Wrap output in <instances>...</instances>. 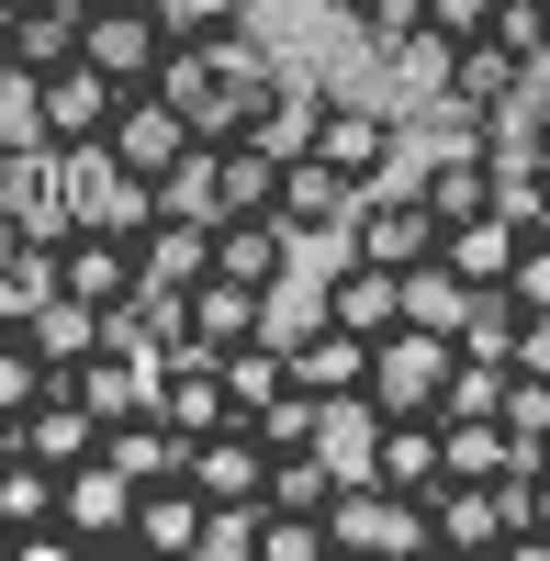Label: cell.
<instances>
[{"label": "cell", "mask_w": 550, "mask_h": 561, "mask_svg": "<svg viewBox=\"0 0 550 561\" xmlns=\"http://www.w3.org/2000/svg\"><path fill=\"white\" fill-rule=\"evenodd\" d=\"M326 12H359V0H326Z\"/></svg>", "instance_id": "obj_40"}, {"label": "cell", "mask_w": 550, "mask_h": 561, "mask_svg": "<svg viewBox=\"0 0 550 561\" xmlns=\"http://www.w3.org/2000/svg\"><path fill=\"white\" fill-rule=\"evenodd\" d=\"M158 90L180 102V124H192L203 147H225V135H237V90L214 79V45H203V34H180V45H169V68H158Z\"/></svg>", "instance_id": "obj_9"}, {"label": "cell", "mask_w": 550, "mask_h": 561, "mask_svg": "<svg viewBox=\"0 0 550 561\" xmlns=\"http://www.w3.org/2000/svg\"><path fill=\"white\" fill-rule=\"evenodd\" d=\"M506 293H517V314H550V225H539V237H517V259H506Z\"/></svg>", "instance_id": "obj_35"}, {"label": "cell", "mask_w": 550, "mask_h": 561, "mask_svg": "<svg viewBox=\"0 0 550 561\" xmlns=\"http://www.w3.org/2000/svg\"><path fill=\"white\" fill-rule=\"evenodd\" d=\"M326 550V517H303V505H259V561H314Z\"/></svg>", "instance_id": "obj_34"}, {"label": "cell", "mask_w": 550, "mask_h": 561, "mask_svg": "<svg viewBox=\"0 0 550 561\" xmlns=\"http://www.w3.org/2000/svg\"><path fill=\"white\" fill-rule=\"evenodd\" d=\"M293 225V237H348V214H359V180L348 169H326V158H293L282 169V203H270Z\"/></svg>", "instance_id": "obj_14"}, {"label": "cell", "mask_w": 550, "mask_h": 561, "mask_svg": "<svg viewBox=\"0 0 550 561\" xmlns=\"http://www.w3.org/2000/svg\"><path fill=\"white\" fill-rule=\"evenodd\" d=\"M0 460H12V427H0Z\"/></svg>", "instance_id": "obj_41"}, {"label": "cell", "mask_w": 550, "mask_h": 561, "mask_svg": "<svg viewBox=\"0 0 550 561\" xmlns=\"http://www.w3.org/2000/svg\"><path fill=\"white\" fill-rule=\"evenodd\" d=\"M259 304H270L259 280L203 270V280H192V337H180V348H214V359H225V348H248V337H259Z\"/></svg>", "instance_id": "obj_18"}, {"label": "cell", "mask_w": 550, "mask_h": 561, "mask_svg": "<svg viewBox=\"0 0 550 561\" xmlns=\"http://www.w3.org/2000/svg\"><path fill=\"white\" fill-rule=\"evenodd\" d=\"M438 259L461 270V280H506V259H517V225H506V214H461Z\"/></svg>", "instance_id": "obj_28"}, {"label": "cell", "mask_w": 550, "mask_h": 561, "mask_svg": "<svg viewBox=\"0 0 550 561\" xmlns=\"http://www.w3.org/2000/svg\"><path fill=\"white\" fill-rule=\"evenodd\" d=\"M348 259H371V270H427L438 248H449V225L427 214V192L416 180H371V192H359V214H348V237H337Z\"/></svg>", "instance_id": "obj_1"}, {"label": "cell", "mask_w": 550, "mask_h": 561, "mask_svg": "<svg viewBox=\"0 0 550 561\" xmlns=\"http://www.w3.org/2000/svg\"><path fill=\"white\" fill-rule=\"evenodd\" d=\"M203 45H214V79L237 90V135H248V113L293 79V57H270V34H248V23H225V34H203Z\"/></svg>", "instance_id": "obj_21"}, {"label": "cell", "mask_w": 550, "mask_h": 561, "mask_svg": "<svg viewBox=\"0 0 550 561\" xmlns=\"http://www.w3.org/2000/svg\"><path fill=\"white\" fill-rule=\"evenodd\" d=\"M0 203H12V147H0Z\"/></svg>", "instance_id": "obj_39"}, {"label": "cell", "mask_w": 550, "mask_h": 561, "mask_svg": "<svg viewBox=\"0 0 550 561\" xmlns=\"http://www.w3.org/2000/svg\"><path fill=\"white\" fill-rule=\"evenodd\" d=\"M57 460H34V449H12V460H0V517H12V528H34V517H57Z\"/></svg>", "instance_id": "obj_32"}, {"label": "cell", "mask_w": 550, "mask_h": 561, "mask_svg": "<svg viewBox=\"0 0 550 561\" xmlns=\"http://www.w3.org/2000/svg\"><path fill=\"white\" fill-rule=\"evenodd\" d=\"M517 370H550V314H517Z\"/></svg>", "instance_id": "obj_38"}, {"label": "cell", "mask_w": 550, "mask_h": 561, "mask_svg": "<svg viewBox=\"0 0 550 561\" xmlns=\"http://www.w3.org/2000/svg\"><path fill=\"white\" fill-rule=\"evenodd\" d=\"M371 483H393V494H416V505H438V483H449V449H438V415H382V438H371Z\"/></svg>", "instance_id": "obj_11"}, {"label": "cell", "mask_w": 550, "mask_h": 561, "mask_svg": "<svg viewBox=\"0 0 550 561\" xmlns=\"http://www.w3.org/2000/svg\"><path fill=\"white\" fill-rule=\"evenodd\" d=\"M45 293H68V304H135V237H124V225H79V237L45 259Z\"/></svg>", "instance_id": "obj_7"}, {"label": "cell", "mask_w": 550, "mask_h": 561, "mask_svg": "<svg viewBox=\"0 0 550 561\" xmlns=\"http://www.w3.org/2000/svg\"><path fill=\"white\" fill-rule=\"evenodd\" d=\"M158 214H180V225H225V180H214V147H192L169 180H158Z\"/></svg>", "instance_id": "obj_30"}, {"label": "cell", "mask_w": 550, "mask_h": 561, "mask_svg": "<svg viewBox=\"0 0 550 561\" xmlns=\"http://www.w3.org/2000/svg\"><path fill=\"white\" fill-rule=\"evenodd\" d=\"M494 23V0H427V45H438V57H449V45H472Z\"/></svg>", "instance_id": "obj_36"}, {"label": "cell", "mask_w": 550, "mask_h": 561, "mask_svg": "<svg viewBox=\"0 0 550 561\" xmlns=\"http://www.w3.org/2000/svg\"><path fill=\"white\" fill-rule=\"evenodd\" d=\"M472 304H483V280H461L449 259L404 270V325H438V337H461V325H472Z\"/></svg>", "instance_id": "obj_25"}, {"label": "cell", "mask_w": 550, "mask_h": 561, "mask_svg": "<svg viewBox=\"0 0 550 561\" xmlns=\"http://www.w3.org/2000/svg\"><path fill=\"white\" fill-rule=\"evenodd\" d=\"M314 293H326V314L359 325V337H393V325H404V270H371V259H348V248H337V270L314 280Z\"/></svg>", "instance_id": "obj_15"}, {"label": "cell", "mask_w": 550, "mask_h": 561, "mask_svg": "<svg viewBox=\"0 0 550 561\" xmlns=\"http://www.w3.org/2000/svg\"><path fill=\"white\" fill-rule=\"evenodd\" d=\"M404 180L427 192V214H438V225H461V214H494V158L472 147V135H449V147H427V158L404 169Z\"/></svg>", "instance_id": "obj_13"}, {"label": "cell", "mask_w": 550, "mask_h": 561, "mask_svg": "<svg viewBox=\"0 0 550 561\" xmlns=\"http://www.w3.org/2000/svg\"><path fill=\"white\" fill-rule=\"evenodd\" d=\"M326 102H337V79H314V68H293L282 90H270V102L248 113V135L270 158H314V124H326Z\"/></svg>", "instance_id": "obj_17"}, {"label": "cell", "mask_w": 550, "mask_h": 561, "mask_svg": "<svg viewBox=\"0 0 550 561\" xmlns=\"http://www.w3.org/2000/svg\"><path fill=\"white\" fill-rule=\"evenodd\" d=\"M282 169H293V158H270L259 135H225V147H214V180H225V214H270V203H282Z\"/></svg>", "instance_id": "obj_26"}, {"label": "cell", "mask_w": 550, "mask_h": 561, "mask_svg": "<svg viewBox=\"0 0 550 561\" xmlns=\"http://www.w3.org/2000/svg\"><path fill=\"white\" fill-rule=\"evenodd\" d=\"M0 147H12V158L45 147V79L34 68H0Z\"/></svg>", "instance_id": "obj_33"}, {"label": "cell", "mask_w": 550, "mask_h": 561, "mask_svg": "<svg viewBox=\"0 0 550 561\" xmlns=\"http://www.w3.org/2000/svg\"><path fill=\"white\" fill-rule=\"evenodd\" d=\"M203 483L169 472V483H135V550H203Z\"/></svg>", "instance_id": "obj_20"}, {"label": "cell", "mask_w": 550, "mask_h": 561, "mask_svg": "<svg viewBox=\"0 0 550 561\" xmlns=\"http://www.w3.org/2000/svg\"><path fill=\"white\" fill-rule=\"evenodd\" d=\"M57 517L102 550V539H135V472L124 460H79V472L57 483Z\"/></svg>", "instance_id": "obj_12"}, {"label": "cell", "mask_w": 550, "mask_h": 561, "mask_svg": "<svg viewBox=\"0 0 550 561\" xmlns=\"http://www.w3.org/2000/svg\"><path fill=\"white\" fill-rule=\"evenodd\" d=\"M79 0H23L12 12V68H34V79H57V68H79Z\"/></svg>", "instance_id": "obj_24"}, {"label": "cell", "mask_w": 550, "mask_h": 561, "mask_svg": "<svg viewBox=\"0 0 550 561\" xmlns=\"http://www.w3.org/2000/svg\"><path fill=\"white\" fill-rule=\"evenodd\" d=\"M192 483H203V505H270V438L248 427H214V438H192Z\"/></svg>", "instance_id": "obj_8"}, {"label": "cell", "mask_w": 550, "mask_h": 561, "mask_svg": "<svg viewBox=\"0 0 550 561\" xmlns=\"http://www.w3.org/2000/svg\"><path fill=\"white\" fill-rule=\"evenodd\" d=\"M0 12H23V0H0Z\"/></svg>", "instance_id": "obj_42"}, {"label": "cell", "mask_w": 550, "mask_h": 561, "mask_svg": "<svg viewBox=\"0 0 550 561\" xmlns=\"http://www.w3.org/2000/svg\"><path fill=\"white\" fill-rule=\"evenodd\" d=\"M225 393H237V415L259 427L270 404L293 393V348H270V337H248V348H225Z\"/></svg>", "instance_id": "obj_27"}, {"label": "cell", "mask_w": 550, "mask_h": 561, "mask_svg": "<svg viewBox=\"0 0 550 561\" xmlns=\"http://www.w3.org/2000/svg\"><path fill=\"white\" fill-rule=\"evenodd\" d=\"M539 57H528V45H506V34H472V45H449V57H438V90H449V102H461V113H517V102H539Z\"/></svg>", "instance_id": "obj_4"}, {"label": "cell", "mask_w": 550, "mask_h": 561, "mask_svg": "<svg viewBox=\"0 0 550 561\" xmlns=\"http://www.w3.org/2000/svg\"><path fill=\"white\" fill-rule=\"evenodd\" d=\"M169 12V34H225V23H248L259 0H158Z\"/></svg>", "instance_id": "obj_37"}, {"label": "cell", "mask_w": 550, "mask_h": 561, "mask_svg": "<svg viewBox=\"0 0 550 561\" xmlns=\"http://www.w3.org/2000/svg\"><path fill=\"white\" fill-rule=\"evenodd\" d=\"M214 270L270 293V280H293V270H303V237H293L282 214H225V225H214Z\"/></svg>", "instance_id": "obj_10"}, {"label": "cell", "mask_w": 550, "mask_h": 561, "mask_svg": "<svg viewBox=\"0 0 550 561\" xmlns=\"http://www.w3.org/2000/svg\"><path fill=\"white\" fill-rule=\"evenodd\" d=\"M326 550H438V528H427V505H416V494H393V483H371V472H348L337 505H326Z\"/></svg>", "instance_id": "obj_5"}, {"label": "cell", "mask_w": 550, "mask_h": 561, "mask_svg": "<svg viewBox=\"0 0 550 561\" xmlns=\"http://www.w3.org/2000/svg\"><path fill=\"white\" fill-rule=\"evenodd\" d=\"M494 427L517 449H550V370H517L506 359V393H494Z\"/></svg>", "instance_id": "obj_31"}, {"label": "cell", "mask_w": 550, "mask_h": 561, "mask_svg": "<svg viewBox=\"0 0 550 561\" xmlns=\"http://www.w3.org/2000/svg\"><path fill=\"white\" fill-rule=\"evenodd\" d=\"M12 449H34V460H57V472H79V460H102V415L57 382V393H45L23 427H12Z\"/></svg>", "instance_id": "obj_19"}, {"label": "cell", "mask_w": 550, "mask_h": 561, "mask_svg": "<svg viewBox=\"0 0 550 561\" xmlns=\"http://www.w3.org/2000/svg\"><path fill=\"white\" fill-rule=\"evenodd\" d=\"M314 158L348 169L359 192H371V180H393V169H404V124H393V102H359V90H337L326 124H314Z\"/></svg>", "instance_id": "obj_6"}, {"label": "cell", "mask_w": 550, "mask_h": 561, "mask_svg": "<svg viewBox=\"0 0 550 561\" xmlns=\"http://www.w3.org/2000/svg\"><path fill=\"white\" fill-rule=\"evenodd\" d=\"M203 270H214V225H180V214H158L147 237H135V280H158V293H192Z\"/></svg>", "instance_id": "obj_23"}, {"label": "cell", "mask_w": 550, "mask_h": 561, "mask_svg": "<svg viewBox=\"0 0 550 561\" xmlns=\"http://www.w3.org/2000/svg\"><path fill=\"white\" fill-rule=\"evenodd\" d=\"M169 12H158V0H90V23H79V57L90 68H102L113 90H147L158 68H169Z\"/></svg>", "instance_id": "obj_3"}, {"label": "cell", "mask_w": 550, "mask_h": 561, "mask_svg": "<svg viewBox=\"0 0 550 561\" xmlns=\"http://www.w3.org/2000/svg\"><path fill=\"white\" fill-rule=\"evenodd\" d=\"M449 370H461V337L393 325V337H371V404L382 415H438L449 404Z\"/></svg>", "instance_id": "obj_2"}, {"label": "cell", "mask_w": 550, "mask_h": 561, "mask_svg": "<svg viewBox=\"0 0 550 561\" xmlns=\"http://www.w3.org/2000/svg\"><path fill=\"white\" fill-rule=\"evenodd\" d=\"M45 393H57V359H45L34 337H0V427H23Z\"/></svg>", "instance_id": "obj_29"}, {"label": "cell", "mask_w": 550, "mask_h": 561, "mask_svg": "<svg viewBox=\"0 0 550 561\" xmlns=\"http://www.w3.org/2000/svg\"><path fill=\"white\" fill-rule=\"evenodd\" d=\"M113 102H124V90L102 79V68H57V79H45V147H102V135H113Z\"/></svg>", "instance_id": "obj_16"}, {"label": "cell", "mask_w": 550, "mask_h": 561, "mask_svg": "<svg viewBox=\"0 0 550 561\" xmlns=\"http://www.w3.org/2000/svg\"><path fill=\"white\" fill-rule=\"evenodd\" d=\"M79 12H90V0H79Z\"/></svg>", "instance_id": "obj_43"}, {"label": "cell", "mask_w": 550, "mask_h": 561, "mask_svg": "<svg viewBox=\"0 0 550 561\" xmlns=\"http://www.w3.org/2000/svg\"><path fill=\"white\" fill-rule=\"evenodd\" d=\"M293 382H303V393H371V337L326 314V325L293 348Z\"/></svg>", "instance_id": "obj_22"}]
</instances>
